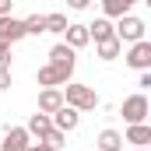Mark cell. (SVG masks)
Instances as JSON below:
<instances>
[{
  "instance_id": "1",
  "label": "cell",
  "mask_w": 151,
  "mask_h": 151,
  "mask_svg": "<svg viewBox=\"0 0 151 151\" xmlns=\"http://www.w3.org/2000/svg\"><path fill=\"white\" fill-rule=\"evenodd\" d=\"M63 99H67V106H74L81 113H88V109L99 106V95H95L88 84H67V88H63Z\"/></svg>"
},
{
  "instance_id": "2",
  "label": "cell",
  "mask_w": 151,
  "mask_h": 151,
  "mask_svg": "<svg viewBox=\"0 0 151 151\" xmlns=\"http://www.w3.org/2000/svg\"><path fill=\"white\" fill-rule=\"evenodd\" d=\"M151 113V102H148V95H130V99H123V109H119V116L127 119V127L130 123H144Z\"/></svg>"
},
{
  "instance_id": "3",
  "label": "cell",
  "mask_w": 151,
  "mask_h": 151,
  "mask_svg": "<svg viewBox=\"0 0 151 151\" xmlns=\"http://www.w3.org/2000/svg\"><path fill=\"white\" fill-rule=\"evenodd\" d=\"M144 28H148V25H144L141 18L123 14V18H119V25H116V35H119V42H130V46H134V42H141V39H144Z\"/></svg>"
},
{
  "instance_id": "4",
  "label": "cell",
  "mask_w": 151,
  "mask_h": 151,
  "mask_svg": "<svg viewBox=\"0 0 151 151\" xmlns=\"http://www.w3.org/2000/svg\"><path fill=\"white\" fill-rule=\"evenodd\" d=\"M127 67L134 70H151V39H141L127 49Z\"/></svg>"
},
{
  "instance_id": "5",
  "label": "cell",
  "mask_w": 151,
  "mask_h": 151,
  "mask_svg": "<svg viewBox=\"0 0 151 151\" xmlns=\"http://www.w3.org/2000/svg\"><path fill=\"white\" fill-rule=\"evenodd\" d=\"M28 144H32L28 127H11L4 134V141H0V151H28Z\"/></svg>"
},
{
  "instance_id": "6",
  "label": "cell",
  "mask_w": 151,
  "mask_h": 151,
  "mask_svg": "<svg viewBox=\"0 0 151 151\" xmlns=\"http://www.w3.org/2000/svg\"><path fill=\"white\" fill-rule=\"evenodd\" d=\"M49 63H56V67H63V70L74 74V67H77V49H74V46H67V42H56V46L49 49Z\"/></svg>"
},
{
  "instance_id": "7",
  "label": "cell",
  "mask_w": 151,
  "mask_h": 151,
  "mask_svg": "<svg viewBox=\"0 0 151 151\" xmlns=\"http://www.w3.org/2000/svg\"><path fill=\"white\" fill-rule=\"evenodd\" d=\"M39 84H42V88L70 84V70H63V67H56V63H46V67H39Z\"/></svg>"
},
{
  "instance_id": "8",
  "label": "cell",
  "mask_w": 151,
  "mask_h": 151,
  "mask_svg": "<svg viewBox=\"0 0 151 151\" xmlns=\"http://www.w3.org/2000/svg\"><path fill=\"white\" fill-rule=\"evenodd\" d=\"M63 106H67V99H63L60 88H42V91H39V113L53 116V113H60Z\"/></svg>"
},
{
  "instance_id": "9",
  "label": "cell",
  "mask_w": 151,
  "mask_h": 151,
  "mask_svg": "<svg viewBox=\"0 0 151 151\" xmlns=\"http://www.w3.org/2000/svg\"><path fill=\"white\" fill-rule=\"evenodd\" d=\"M25 35H28V28H25V21H21V18H11V14H7V18H0V39H4V42H11V46H14L18 39H25Z\"/></svg>"
},
{
  "instance_id": "10",
  "label": "cell",
  "mask_w": 151,
  "mask_h": 151,
  "mask_svg": "<svg viewBox=\"0 0 151 151\" xmlns=\"http://www.w3.org/2000/svg\"><path fill=\"white\" fill-rule=\"evenodd\" d=\"M123 141H130L134 148H151V127L148 123H130L127 134H123Z\"/></svg>"
},
{
  "instance_id": "11",
  "label": "cell",
  "mask_w": 151,
  "mask_h": 151,
  "mask_svg": "<svg viewBox=\"0 0 151 151\" xmlns=\"http://www.w3.org/2000/svg\"><path fill=\"white\" fill-rule=\"evenodd\" d=\"M53 123H56L63 134H70V130H77V123H81V109H74V106H63L60 113H53Z\"/></svg>"
},
{
  "instance_id": "12",
  "label": "cell",
  "mask_w": 151,
  "mask_h": 151,
  "mask_svg": "<svg viewBox=\"0 0 151 151\" xmlns=\"http://www.w3.org/2000/svg\"><path fill=\"white\" fill-rule=\"evenodd\" d=\"M53 127H56V123H53V116H49V113H32V119H28V134L39 137V141H42Z\"/></svg>"
},
{
  "instance_id": "13",
  "label": "cell",
  "mask_w": 151,
  "mask_h": 151,
  "mask_svg": "<svg viewBox=\"0 0 151 151\" xmlns=\"http://www.w3.org/2000/svg\"><path fill=\"white\" fill-rule=\"evenodd\" d=\"M88 32H91V39H95V42H106V39L116 35V25L106 18V14H102V18H95V21L88 25Z\"/></svg>"
},
{
  "instance_id": "14",
  "label": "cell",
  "mask_w": 151,
  "mask_h": 151,
  "mask_svg": "<svg viewBox=\"0 0 151 151\" xmlns=\"http://www.w3.org/2000/svg\"><path fill=\"white\" fill-rule=\"evenodd\" d=\"M95 144H99V151H123V134H116L113 127H106Z\"/></svg>"
},
{
  "instance_id": "15",
  "label": "cell",
  "mask_w": 151,
  "mask_h": 151,
  "mask_svg": "<svg viewBox=\"0 0 151 151\" xmlns=\"http://www.w3.org/2000/svg\"><path fill=\"white\" fill-rule=\"evenodd\" d=\"M63 35H67V46H74V49H84V46L91 42V32H88V25H70Z\"/></svg>"
},
{
  "instance_id": "16",
  "label": "cell",
  "mask_w": 151,
  "mask_h": 151,
  "mask_svg": "<svg viewBox=\"0 0 151 151\" xmlns=\"http://www.w3.org/2000/svg\"><path fill=\"white\" fill-rule=\"evenodd\" d=\"M99 46V60H116L119 53H123V42H119V35L106 39V42H95Z\"/></svg>"
},
{
  "instance_id": "17",
  "label": "cell",
  "mask_w": 151,
  "mask_h": 151,
  "mask_svg": "<svg viewBox=\"0 0 151 151\" xmlns=\"http://www.w3.org/2000/svg\"><path fill=\"white\" fill-rule=\"evenodd\" d=\"M102 14L106 18H123V14H130V4L127 0H102Z\"/></svg>"
},
{
  "instance_id": "18",
  "label": "cell",
  "mask_w": 151,
  "mask_h": 151,
  "mask_svg": "<svg viewBox=\"0 0 151 151\" xmlns=\"http://www.w3.org/2000/svg\"><path fill=\"white\" fill-rule=\"evenodd\" d=\"M67 28H70L67 14H46V32H53V35H63Z\"/></svg>"
},
{
  "instance_id": "19",
  "label": "cell",
  "mask_w": 151,
  "mask_h": 151,
  "mask_svg": "<svg viewBox=\"0 0 151 151\" xmlns=\"http://www.w3.org/2000/svg\"><path fill=\"white\" fill-rule=\"evenodd\" d=\"M42 141H46V144H49V148H53V151H60V148H67V134H63V130H60V127H53V130H49V134H46V137H42Z\"/></svg>"
},
{
  "instance_id": "20",
  "label": "cell",
  "mask_w": 151,
  "mask_h": 151,
  "mask_svg": "<svg viewBox=\"0 0 151 151\" xmlns=\"http://www.w3.org/2000/svg\"><path fill=\"white\" fill-rule=\"evenodd\" d=\"M25 28H28V35H42L46 32V14H28L25 18Z\"/></svg>"
},
{
  "instance_id": "21",
  "label": "cell",
  "mask_w": 151,
  "mask_h": 151,
  "mask_svg": "<svg viewBox=\"0 0 151 151\" xmlns=\"http://www.w3.org/2000/svg\"><path fill=\"white\" fill-rule=\"evenodd\" d=\"M0 67H11V42L0 39Z\"/></svg>"
},
{
  "instance_id": "22",
  "label": "cell",
  "mask_w": 151,
  "mask_h": 151,
  "mask_svg": "<svg viewBox=\"0 0 151 151\" xmlns=\"http://www.w3.org/2000/svg\"><path fill=\"white\" fill-rule=\"evenodd\" d=\"M11 88V67H0V91Z\"/></svg>"
},
{
  "instance_id": "23",
  "label": "cell",
  "mask_w": 151,
  "mask_h": 151,
  "mask_svg": "<svg viewBox=\"0 0 151 151\" xmlns=\"http://www.w3.org/2000/svg\"><path fill=\"white\" fill-rule=\"evenodd\" d=\"M11 11H14V0H0V18H7Z\"/></svg>"
},
{
  "instance_id": "24",
  "label": "cell",
  "mask_w": 151,
  "mask_h": 151,
  "mask_svg": "<svg viewBox=\"0 0 151 151\" xmlns=\"http://www.w3.org/2000/svg\"><path fill=\"white\" fill-rule=\"evenodd\" d=\"M88 4H91V0H67V7H70V11H84Z\"/></svg>"
},
{
  "instance_id": "25",
  "label": "cell",
  "mask_w": 151,
  "mask_h": 151,
  "mask_svg": "<svg viewBox=\"0 0 151 151\" xmlns=\"http://www.w3.org/2000/svg\"><path fill=\"white\" fill-rule=\"evenodd\" d=\"M137 84H141V88H151V70H141V77H137Z\"/></svg>"
},
{
  "instance_id": "26",
  "label": "cell",
  "mask_w": 151,
  "mask_h": 151,
  "mask_svg": "<svg viewBox=\"0 0 151 151\" xmlns=\"http://www.w3.org/2000/svg\"><path fill=\"white\" fill-rule=\"evenodd\" d=\"M28 151H53V148H49L46 141H32V144H28Z\"/></svg>"
},
{
  "instance_id": "27",
  "label": "cell",
  "mask_w": 151,
  "mask_h": 151,
  "mask_svg": "<svg viewBox=\"0 0 151 151\" xmlns=\"http://www.w3.org/2000/svg\"><path fill=\"white\" fill-rule=\"evenodd\" d=\"M127 4H130V7H134V4H137V0H127Z\"/></svg>"
},
{
  "instance_id": "28",
  "label": "cell",
  "mask_w": 151,
  "mask_h": 151,
  "mask_svg": "<svg viewBox=\"0 0 151 151\" xmlns=\"http://www.w3.org/2000/svg\"><path fill=\"white\" fill-rule=\"evenodd\" d=\"M144 4H148V7H151V0H144Z\"/></svg>"
},
{
  "instance_id": "29",
  "label": "cell",
  "mask_w": 151,
  "mask_h": 151,
  "mask_svg": "<svg viewBox=\"0 0 151 151\" xmlns=\"http://www.w3.org/2000/svg\"><path fill=\"white\" fill-rule=\"evenodd\" d=\"M134 151H144V148H134Z\"/></svg>"
}]
</instances>
